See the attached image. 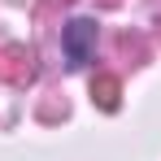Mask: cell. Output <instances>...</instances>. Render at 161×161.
Instances as JSON below:
<instances>
[{
	"mask_svg": "<svg viewBox=\"0 0 161 161\" xmlns=\"http://www.w3.org/2000/svg\"><path fill=\"white\" fill-rule=\"evenodd\" d=\"M61 48H65V65L70 70H83L92 61V48H96V22L92 18H74L61 31Z\"/></svg>",
	"mask_w": 161,
	"mask_h": 161,
	"instance_id": "obj_1",
	"label": "cell"
},
{
	"mask_svg": "<svg viewBox=\"0 0 161 161\" xmlns=\"http://www.w3.org/2000/svg\"><path fill=\"white\" fill-rule=\"evenodd\" d=\"M0 79L13 83V87H26L35 79V53L26 44H4L0 48Z\"/></svg>",
	"mask_w": 161,
	"mask_h": 161,
	"instance_id": "obj_2",
	"label": "cell"
},
{
	"mask_svg": "<svg viewBox=\"0 0 161 161\" xmlns=\"http://www.w3.org/2000/svg\"><path fill=\"white\" fill-rule=\"evenodd\" d=\"M118 92H122V83L113 79V74H96V79H92V100L105 109V113L118 109Z\"/></svg>",
	"mask_w": 161,
	"mask_h": 161,
	"instance_id": "obj_3",
	"label": "cell"
}]
</instances>
